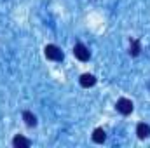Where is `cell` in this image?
<instances>
[{
    "instance_id": "obj_1",
    "label": "cell",
    "mask_w": 150,
    "mask_h": 148,
    "mask_svg": "<svg viewBox=\"0 0 150 148\" xmlns=\"http://www.w3.org/2000/svg\"><path fill=\"white\" fill-rule=\"evenodd\" d=\"M44 52H45V58H47V59H52V61H61V59H63V51H61L58 45H54V44L45 45Z\"/></svg>"
},
{
    "instance_id": "obj_2",
    "label": "cell",
    "mask_w": 150,
    "mask_h": 148,
    "mask_svg": "<svg viewBox=\"0 0 150 148\" xmlns=\"http://www.w3.org/2000/svg\"><path fill=\"white\" fill-rule=\"evenodd\" d=\"M74 54L77 59H80V61H87L89 58H91V52H89V49L82 44V42H77L74 47Z\"/></svg>"
},
{
    "instance_id": "obj_3",
    "label": "cell",
    "mask_w": 150,
    "mask_h": 148,
    "mask_svg": "<svg viewBox=\"0 0 150 148\" xmlns=\"http://www.w3.org/2000/svg\"><path fill=\"white\" fill-rule=\"evenodd\" d=\"M117 111H120L122 115H129L131 111L134 110V105H133V101L131 99H127V98H120L119 101H117Z\"/></svg>"
},
{
    "instance_id": "obj_4",
    "label": "cell",
    "mask_w": 150,
    "mask_h": 148,
    "mask_svg": "<svg viewBox=\"0 0 150 148\" xmlns=\"http://www.w3.org/2000/svg\"><path fill=\"white\" fill-rule=\"evenodd\" d=\"M79 82H80V85L82 87H93L94 84H96V77L94 75H91V73H84V75H80V78H79Z\"/></svg>"
},
{
    "instance_id": "obj_5",
    "label": "cell",
    "mask_w": 150,
    "mask_h": 148,
    "mask_svg": "<svg viewBox=\"0 0 150 148\" xmlns=\"http://www.w3.org/2000/svg\"><path fill=\"white\" fill-rule=\"evenodd\" d=\"M136 134H138V138L140 140H145V138H149L150 136V125H147V124H138L136 125Z\"/></svg>"
},
{
    "instance_id": "obj_6",
    "label": "cell",
    "mask_w": 150,
    "mask_h": 148,
    "mask_svg": "<svg viewBox=\"0 0 150 148\" xmlns=\"http://www.w3.org/2000/svg\"><path fill=\"white\" fill-rule=\"evenodd\" d=\"M105 140H107V132H105L101 127L94 129V132H93V141H94V143H103Z\"/></svg>"
},
{
    "instance_id": "obj_7",
    "label": "cell",
    "mask_w": 150,
    "mask_h": 148,
    "mask_svg": "<svg viewBox=\"0 0 150 148\" xmlns=\"http://www.w3.org/2000/svg\"><path fill=\"white\" fill-rule=\"evenodd\" d=\"M12 145L16 148H28L32 143H30V140H26V138H23V136H16V138L12 140Z\"/></svg>"
},
{
    "instance_id": "obj_8",
    "label": "cell",
    "mask_w": 150,
    "mask_h": 148,
    "mask_svg": "<svg viewBox=\"0 0 150 148\" xmlns=\"http://www.w3.org/2000/svg\"><path fill=\"white\" fill-rule=\"evenodd\" d=\"M23 120H25L26 125H30V127H35V125H37V117H35L32 111H23Z\"/></svg>"
},
{
    "instance_id": "obj_9",
    "label": "cell",
    "mask_w": 150,
    "mask_h": 148,
    "mask_svg": "<svg viewBox=\"0 0 150 148\" xmlns=\"http://www.w3.org/2000/svg\"><path fill=\"white\" fill-rule=\"evenodd\" d=\"M142 51V45H140V40H131V45H129V54L131 56H138Z\"/></svg>"
}]
</instances>
